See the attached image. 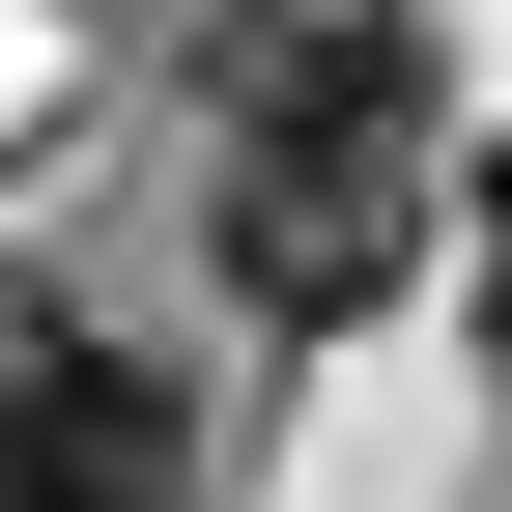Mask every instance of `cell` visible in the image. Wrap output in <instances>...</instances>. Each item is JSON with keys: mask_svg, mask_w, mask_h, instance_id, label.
Instances as JSON below:
<instances>
[{"mask_svg": "<svg viewBox=\"0 0 512 512\" xmlns=\"http://www.w3.org/2000/svg\"><path fill=\"white\" fill-rule=\"evenodd\" d=\"M200 143L228 171H427V0H228Z\"/></svg>", "mask_w": 512, "mask_h": 512, "instance_id": "obj_1", "label": "cell"}, {"mask_svg": "<svg viewBox=\"0 0 512 512\" xmlns=\"http://www.w3.org/2000/svg\"><path fill=\"white\" fill-rule=\"evenodd\" d=\"M0 512H171V370L57 285H0Z\"/></svg>", "mask_w": 512, "mask_h": 512, "instance_id": "obj_2", "label": "cell"}, {"mask_svg": "<svg viewBox=\"0 0 512 512\" xmlns=\"http://www.w3.org/2000/svg\"><path fill=\"white\" fill-rule=\"evenodd\" d=\"M399 256H427V171H228V313H285V342H342Z\"/></svg>", "mask_w": 512, "mask_h": 512, "instance_id": "obj_3", "label": "cell"}, {"mask_svg": "<svg viewBox=\"0 0 512 512\" xmlns=\"http://www.w3.org/2000/svg\"><path fill=\"white\" fill-rule=\"evenodd\" d=\"M456 285H484V370H512V143H484V200H456Z\"/></svg>", "mask_w": 512, "mask_h": 512, "instance_id": "obj_4", "label": "cell"}]
</instances>
